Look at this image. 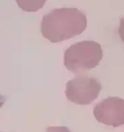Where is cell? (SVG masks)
<instances>
[{"mask_svg":"<svg viewBox=\"0 0 124 132\" xmlns=\"http://www.w3.org/2000/svg\"><path fill=\"white\" fill-rule=\"evenodd\" d=\"M87 24V16L78 8H58L43 16L41 32L51 43H60L81 34Z\"/></svg>","mask_w":124,"mask_h":132,"instance_id":"6da1fadb","label":"cell"},{"mask_svg":"<svg viewBox=\"0 0 124 132\" xmlns=\"http://www.w3.org/2000/svg\"><path fill=\"white\" fill-rule=\"evenodd\" d=\"M100 44L84 40L73 44L65 52L64 64L69 71L80 73L94 69L102 59Z\"/></svg>","mask_w":124,"mask_h":132,"instance_id":"7a4b0ae2","label":"cell"},{"mask_svg":"<svg viewBox=\"0 0 124 132\" xmlns=\"http://www.w3.org/2000/svg\"><path fill=\"white\" fill-rule=\"evenodd\" d=\"M102 88L100 81L96 78L81 74L67 83L65 95L69 101L85 105L97 99Z\"/></svg>","mask_w":124,"mask_h":132,"instance_id":"3957f363","label":"cell"},{"mask_svg":"<svg viewBox=\"0 0 124 132\" xmlns=\"http://www.w3.org/2000/svg\"><path fill=\"white\" fill-rule=\"evenodd\" d=\"M95 118L99 122L117 127L124 125V99L111 97L98 103L93 109Z\"/></svg>","mask_w":124,"mask_h":132,"instance_id":"277c9868","label":"cell"},{"mask_svg":"<svg viewBox=\"0 0 124 132\" xmlns=\"http://www.w3.org/2000/svg\"><path fill=\"white\" fill-rule=\"evenodd\" d=\"M18 6L26 12H36L43 8L47 0H15Z\"/></svg>","mask_w":124,"mask_h":132,"instance_id":"5b68a950","label":"cell"},{"mask_svg":"<svg viewBox=\"0 0 124 132\" xmlns=\"http://www.w3.org/2000/svg\"><path fill=\"white\" fill-rule=\"evenodd\" d=\"M46 132H71L67 127H49Z\"/></svg>","mask_w":124,"mask_h":132,"instance_id":"8992f818","label":"cell"},{"mask_svg":"<svg viewBox=\"0 0 124 132\" xmlns=\"http://www.w3.org/2000/svg\"><path fill=\"white\" fill-rule=\"evenodd\" d=\"M118 32L121 39L124 43V17L121 18L120 19V25L119 27Z\"/></svg>","mask_w":124,"mask_h":132,"instance_id":"52a82bcc","label":"cell"}]
</instances>
